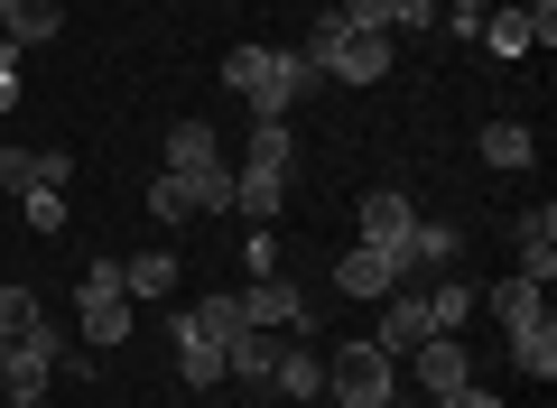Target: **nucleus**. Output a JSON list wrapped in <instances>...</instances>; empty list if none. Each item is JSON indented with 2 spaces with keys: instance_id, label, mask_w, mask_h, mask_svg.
<instances>
[{
  "instance_id": "f257e3e1",
  "label": "nucleus",
  "mask_w": 557,
  "mask_h": 408,
  "mask_svg": "<svg viewBox=\"0 0 557 408\" xmlns=\"http://www.w3.org/2000/svg\"><path fill=\"white\" fill-rule=\"evenodd\" d=\"M223 84H233L260 121H288L307 102V84H317V65H307L298 47H233V57H223Z\"/></svg>"
},
{
  "instance_id": "f03ea898",
  "label": "nucleus",
  "mask_w": 557,
  "mask_h": 408,
  "mask_svg": "<svg viewBox=\"0 0 557 408\" xmlns=\"http://www.w3.org/2000/svg\"><path fill=\"white\" fill-rule=\"evenodd\" d=\"M288 168H298L288 121H260V131L242 139V168H233V214H242V223H270L278 195H288Z\"/></svg>"
},
{
  "instance_id": "7ed1b4c3",
  "label": "nucleus",
  "mask_w": 557,
  "mask_h": 408,
  "mask_svg": "<svg viewBox=\"0 0 557 408\" xmlns=\"http://www.w3.org/2000/svg\"><path fill=\"white\" fill-rule=\"evenodd\" d=\"M298 57L317 65V75H335V84H381V75H391V38L354 28V20L335 10V0L317 10V28H307V47H298Z\"/></svg>"
},
{
  "instance_id": "20e7f679",
  "label": "nucleus",
  "mask_w": 557,
  "mask_h": 408,
  "mask_svg": "<svg viewBox=\"0 0 557 408\" xmlns=\"http://www.w3.org/2000/svg\"><path fill=\"white\" fill-rule=\"evenodd\" d=\"M325 399L335 408H399V353H381L372 334L362 344L325 353Z\"/></svg>"
},
{
  "instance_id": "39448f33",
  "label": "nucleus",
  "mask_w": 557,
  "mask_h": 408,
  "mask_svg": "<svg viewBox=\"0 0 557 408\" xmlns=\"http://www.w3.org/2000/svg\"><path fill=\"white\" fill-rule=\"evenodd\" d=\"M75 325L94 353H121L131 344V288H121V260H94V270L75 279Z\"/></svg>"
},
{
  "instance_id": "423d86ee",
  "label": "nucleus",
  "mask_w": 557,
  "mask_h": 408,
  "mask_svg": "<svg viewBox=\"0 0 557 408\" xmlns=\"http://www.w3.org/2000/svg\"><path fill=\"white\" fill-rule=\"evenodd\" d=\"M57 362H65V334L38 316V325L10 334V353H0V399H10V408L47 399V390H57Z\"/></svg>"
},
{
  "instance_id": "0eeeda50",
  "label": "nucleus",
  "mask_w": 557,
  "mask_h": 408,
  "mask_svg": "<svg viewBox=\"0 0 557 408\" xmlns=\"http://www.w3.org/2000/svg\"><path fill=\"white\" fill-rule=\"evenodd\" d=\"M456 260H465V233H456V223H428V214H418L409 233H399L391 270H399V279H446Z\"/></svg>"
},
{
  "instance_id": "6e6552de",
  "label": "nucleus",
  "mask_w": 557,
  "mask_h": 408,
  "mask_svg": "<svg viewBox=\"0 0 557 408\" xmlns=\"http://www.w3.org/2000/svg\"><path fill=\"white\" fill-rule=\"evenodd\" d=\"M428 334H437V325H428V279H399V288L381 297V334H372V344L381 353H418Z\"/></svg>"
},
{
  "instance_id": "1a4fd4ad",
  "label": "nucleus",
  "mask_w": 557,
  "mask_h": 408,
  "mask_svg": "<svg viewBox=\"0 0 557 408\" xmlns=\"http://www.w3.org/2000/svg\"><path fill=\"white\" fill-rule=\"evenodd\" d=\"M168 353H177V381L186 390H214L223 381V353H214V334L196 325V307H168Z\"/></svg>"
},
{
  "instance_id": "9d476101",
  "label": "nucleus",
  "mask_w": 557,
  "mask_h": 408,
  "mask_svg": "<svg viewBox=\"0 0 557 408\" xmlns=\"http://www.w3.org/2000/svg\"><path fill=\"white\" fill-rule=\"evenodd\" d=\"M502 334H511V362L530 371V381H557V316H548V297H539L530 316H511Z\"/></svg>"
},
{
  "instance_id": "9b49d317",
  "label": "nucleus",
  "mask_w": 557,
  "mask_h": 408,
  "mask_svg": "<svg viewBox=\"0 0 557 408\" xmlns=\"http://www.w3.org/2000/svg\"><path fill=\"white\" fill-rule=\"evenodd\" d=\"M409 362H418V390H428V399H446V390L474 381V353H465V334H428Z\"/></svg>"
},
{
  "instance_id": "f8f14e48",
  "label": "nucleus",
  "mask_w": 557,
  "mask_h": 408,
  "mask_svg": "<svg viewBox=\"0 0 557 408\" xmlns=\"http://www.w3.org/2000/svg\"><path fill=\"white\" fill-rule=\"evenodd\" d=\"M65 176H75V149H10V139H0V195L65 186Z\"/></svg>"
},
{
  "instance_id": "ddd939ff",
  "label": "nucleus",
  "mask_w": 557,
  "mask_h": 408,
  "mask_svg": "<svg viewBox=\"0 0 557 408\" xmlns=\"http://www.w3.org/2000/svg\"><path fill=\"white\" fill-rule=\"evenodd\" d=\"M511 242H520V279H539V288H548V279H557V205H520Z\"/></svg>"
},
{
  "instance_id": "4468645a",
  "label": "nucleus",
  "mask_w": 557,
  "mask_h": 408,
  "mask_svg": "<svg viewBox=\"0 0 557 408\" xmlns=\"http://www.w3.org/2000/svg\"><path fill=\"white\" fill-rule=\"evenodd\" d=\"M242 325H260V334H298L307 307H298V288H288V279H251V288H242Z\"/></svg>"
},
{
  "instance_id": "2eb2a0df",
  "label": "nucleus",
  "mask_w": 557,
  "mask_h": 408,
  "mask_svg": "<svg viewBox=\"0 0 557 408\" xmlns=\"http://www.w3.org/2000/svg\"><path fill=\"white\" fill-rule=\"evenodd\" d=\"M335 288H344V297H372V307H381V297L399 288V270H391V251H372V242H354V251L335 260Z\"/></svg>"
},
{
  "instance_id": "dca6fc26",
  "label": "nucleus",
  "mask_w": 557,
  "mask_h": 408,
  "mask_svg": "<svg viewBox=\"0 0 557 408\" xmlns=\"http://www.w3.org/2000/svg\"><path fill=\"white\" fill-rule=\"evenodd\" d=\"M409 223H418V205H409L399 186H372V195H362V242H372V251H399Z\"/></svg>"
},
{
  "instance_id": "f3484780",
  "label": "nucleus",
  "mask_w": 557,
  "mask_h": 408,
  "mask_svg": "<svg viewBox=\"0 0 557 408\" xmlns=\"http://www.w3.org/2000/svg\"><path fill=\"white\" fill-rule=\"evenodd\" d=\"M65 28V0H0V38L10 47H47Z\"/></svg>"
},
{
  "instance_id": "a211bd4d",
  "label": "nucleus",
  "mask_w": 557,
  "mask_h": 408,
  "mask_svg": "<svg viewBox=\"0 0 557 408\" xmlns=\"http://www.w3.org/2000/svg\"><path fill=\"white\" fill-rule=\"evenodd\" d=\"M278 353H288V334H260V325H242V334H233V353H223V371H242L251 390H270Z\"/></svg>"
},
{
  "instance_id": "6ab92c4d",
  "label": "nucleus",
  "mask_w": 557,
  "mask_h": 408,
  "mask_svg": "<svg viewBox=\"0 0 557 408\" xmlns=\"http://www.w3.org/2000/svg\"><path fill=\"white\" fill-rule=\"evenodd\" d=\"M121 288H131V307H168V288H177V251H139V260H121Z\"/></svg>"
},
{
  "instance_id": "aec40b11",
  "label": "nucleus",
  "mask_w": 557,
  "mask_h": 408,
  "mask_svg": "<svg viewBox=\"0 0 557 408\" xmlns=\"http://www.w3.org/2000/svg\"><path fill=\"white\" fill-rule=\"evenodd\" d=\"M474 149H483V168L520 176V168H530V158H539V131H530V121H493V131H483Z\"/></svg>"
},
{
  "instance_id": "412c9836",
  "label": "nucleus",
  "mask_w": 557,
  "mask_h": 408,
  "mask_svg": "<svg viewBox=\"0 0 557 408\" xmlns=\"http://www.w3.org/2000/svg\"><path fill=\"white\" fill-rule=\"evenodd\" d=\"M205 168H223V139L205 121H177L168 131V176H205Z\"/></svg>"
},
{
  "instance_id": "4be33fe9",
  "label": "nucleus",
  "mask_w": 557,
  "mask_h": 408,
  "mask_svg": "<svg viewBox=\"0 0 557 408\" xmlns=\"http://www.w3.org/2000/svg\"><path fill=\"white\" fill-rule=\"evenodd\" d=\"M474 38L493 47V57H530V10L502 0V10H483V20H474Z\"/></svg>"
},
{
  "instance_id": "5701e85b",
  "label": "nucleus",
  "mask_w": 557,
  "mask_h": 408,
  "mask_svg": "<svg viewBox=\"0 0 557 408\" xmlns=\"http://www.w3.org/2000/svg\"><path fill=\"white\" fill-rule=\"evenodd\" d=\"M270 390H278V399H317V390H325V353L288 344V353H278V371H270Z\"/></svg>"
},
{
  "instance_id": "b1692460",
  "label": "nucleus",
  "mask_w": 557,
  "mask_h": 408,
  "mask_svg": "<svg viewBox=\"0 0 557 408\" xmlns=\"http://www.w3.org/2000/svg\"><path fill=\"white\" fill-rule=\"evenodd\" d=\"M428 325L465 334V325H474V288H465V279H428Z\"/></svg>"
},
{
  "instance_id": "393cba45",
  "label": "nucleus",
  "mask_w": 557,
  "mask_h": 408,
  "mask_svg": "<svg viewBox=\"0 0 557 408\" xmlns=\"http://www.w3.org/2000/svg\"><path fill=\"white\" fill-rule=\"evenodd\" d=\"M149 214H159L168 233H177V223H196V195H186V176H168V168L149 176Z\"/></svg>"
},
{
  "instance_id": "a878e982",
  "label": "nucleus",
  "mask_w": 557,
  "mask_h": 408,
  "mask_svg": "<svg viewBox=\"0 0 557 408\" xmlns=\"http://www.w3.org/2000/svg\"><path fill=\"white\" fill-rule=\"evenodd\" d=\"M196 325L214 334V353H233V334H242V297H196Z\"/></svg>"
},
{
  "instance_id": "bb28decb",
  "label": "nucleus",
  "mask_w": 557,
  "mask_h": 408,
  "mask_svg": "<svg viewBox=\"0 0 557 408\" xmlns=\"http://www.w3.org/2000/svg\"><path fill=\"white\" fill-rule=\"evenodd\" d=\"M38 297H28V279H10V288H0V344H10V334H28V325H38Z\"/></svg>"
},
{
  "instance_id": "cd10ccee",
  "label": "nucleus",
  "mask_w": 557,
  "mask_h": 408,
  "mask_svg": "<svg viewBox=\"0 0 557 408\" xmlns=\"http://www.w3.org/2000/svg\"><path fill=\"white\" fill-rule=\"evenodd\" d=\"M20 214H28V233H65V186H28Z\"/></svg>"
},
{
  "instance_id": "c85d7f7f",
  "label": "nucleus",
  "mask_w": 557,
  "mask_h": 408,
  "mask_svg": "<svg viewBox=\"0 0 557 408\" xmlns=\"http://www.w3.org/2000/svg\"><path fill=\"white\" fill-rule=\"evenodd\" d=\"M539 297H548V288H539V279H520V270H511V279H493V316H502V325H511V316H530Z\"/></svg>"
},
{
  "instance_id": "c756f323",
  "label": "nucleus",
  "mask_w": 557,
  "mask_h": 408,
  "mask_svg": "<svg viewBox=\"0 0 557 408\" xmlns=\"http://www.w3.org/2000/svg\"><path fill=\"white\" fill-rule=\"evenodd\" d=\"M186 195H196V214H233V168H205V176H186Z\"/></svg>"
},
{
  "instance_id": "7c9ffc66",
  "label": "nucleus",
  "mask_w": 557,
  "mask_h": 408,
  "mask_svg": "<svg viewBox=\"0 0 557 408\" xmlns=\"http://www.w3.org/2000/svg\"><path fill=\"white\" fill-rule=\"evenodd\" d=\"M446 10L437 0H391V38H418V28H437Z\"/></svg>"
},
{
  "instance_id": "2f4dec72",
  "label": "nucleus",
  "mask_w": 557,
  "mask_h": 408,
  "mask_svg": "<svg viewBox=\"0 0 557 408\" xmlns=\"http://www.w3.org/2000/svg\"><path fill=\"white\" fill-rule=\"evenodd\" d=\"M242 270H251V279H278V242H270V223H251V242H242Z\"/></svg>"
},
{
  "instance_id": "473e14b6",
  "label": "nucleus",
  "mask_w": 557,
  "mask_h": 408,
  "mask_svg": "<svg viewBox=\"0 0 557 408\" xmlns=\"http://www.w3.org/2000/svg\"><path fill=\"white\" fill-rule=\"evenodd\" d=\"M437 408H502V399H493V390H483V381H465V390H446Z\"/></svg>"
},
{
  "instance_id": "72a5a7b5",
  "label": "nucleus",
  "mask_w": 557,
  "mask_h": 408,
  "mask_svg": "<svg viewBox=\"0 0 557 408\" xmlns=\"http://www.w3.org/2000/svg\"><path fill=\"white\" fill-rule=\"evenodd\" d=\"M28 408H57V399H28Z\"/></svg>"
},
{
  "instance_id": "f704fd0d",
  "label": "nucleus",
  "mask_w": 557,
  "mask_h": 408,
  "mask_svg": "<svg viewBox=\"0 0 557 408\" xmlns=\"http://www.w3.org/2000/svg\"><path fill=\"white\" fill-rule=\"evenodd\" d=\"M0 408H10V399H0Z\"/></svg>"
},
{
  "instance_id": "c9c22d12",
  "label": "nucleus",
  "mask_w": 557,
  "mask_h": 408,
  "mask_svg": "<svg viewBox=\"0 0 557 408\" xmlns=\"http://www.w3.org/2000/svg\"><path fill=\"white\" fill-rule=\"evenodd\" d=\"M0 353H10V344H0Z\"/></svg>"
}]
</instances>
